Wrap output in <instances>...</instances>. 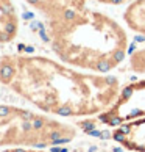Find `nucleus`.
<instances>
[{
  "label": "nucleus",
  "mask_w": 145,
  "mask_h": 152,
  "mask_svg": "<svg viewBox=\"0 0 145 152\" xmlns=\"http://www.w3.org/2000/svg\"><path fill=\"white\" fill-rule=\"evenodd\" d=\"M30 7L38 11L42 18L59 11L66 10H81L86 7L94 5H105V7H126L128 3H131L133 0H25Z\"/></svg>",
  "instance_id": "4"
},
{
  "label": "nucleus",
  "mask_w": 145,
  "mask_h": 152,
  "mask_svg": "<svg viewBox=\"0 0 145 152\" xmlns=\"http://www.w3.org/2000/svg\"><path fill=\"white\" fill-rule=\"evenodd\" d=\"M42 19L45 41L55 58L76 69L109 74L130 55L128 27L105 11L86 7Z\"/></svg>",
  "instance_id": "2"
},
{
  "label": "nucleus",
  "mask_w": 145,
  "mask_h": 152,
  "mask_svg": "<svg viewBox=\"0 0 145 152\" xmlns=\"http://www.w3.org/2000/svg\"><path fill=\"white\" fill-rule=\"evenodd\" d=\"M0 83L58 116L97 113L120 89L114 75L84 72L58 58L20 52L0 55Z\"/></svg>",
  "instance_id": "1"
},
{
  "label": "nucleus",
  "mask_w": 145,
  "mask_h": 152,
  "mask_svg": "<svg viewBox=\"0 0 145 152\" xmlns=\"http://www.w3.org/2000/svg\"><path fill=\"white\" fill-rule=\"evenodd\" d=\"M122 19L128 30L142 36L145 41V0H133L131 3H128Z\"/></svg>",
  "instance_id": "6"
},
{
  "label": "nucleus",
  "mask_w": 145,
  "mask_h": 152,
  "mask_svg": "<svg viewBox=\"0 0 145 152\" xmlns=\"http://www.w3.org/2000/svg\"><path fill=\"white\" fill-rule=\"evenodd\" d=\"M20 28L17 8L13 0H0V44L13 42Z\"/></svg>",
  "instance_id": "5"
},
{
  "label": "nucleus",
  "mask_w": 145,
  "mask_h": 152,
  "mask_svg": "<svg viewBox=\"0 0 145 152\" xmlns=\"http://www.w3.org/2000/svg\"><path fill=\"white\" fill-rule=\"evenodd\" d=\"M72 140L63 124L47 121L30 110L0 104V143H27L35 148L66 144Z\"/></svg>",
  "instance_id": "3"
}]
</instances>
